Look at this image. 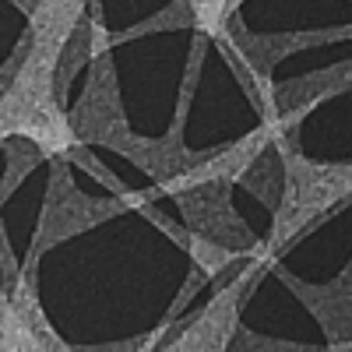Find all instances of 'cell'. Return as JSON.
Segmentation results:
<instances>
[{
	"mask_svg": "<svg viewBox=\"0 0 352 352\" xmlns=\"http://www.w3.org/2000/svg\"><path fill=\"white\" fill-rule=\"evenodd\" d=\"M289 187H285V201L275 219V232H272V250H282V243L314 219L338 197H345L352 190V166H314L303 159H289Z\"/></svg>",
	"mask_w": 352,
	"mask_h": 352,
	"instance_id": "obj_1",
	"label": "cell"
},
{
	"mask_svg": "<svg viewBox=\"0 0 352 352\" xmlns=\"http://www.w3.org/2000/svg\"><path fill=\"white\" fill-rule=\"evenodd\" d=\"M60 338L50 335V324L43 320L36 296L25 282L0 307V349H56Z\"/></svg>",
	"mask_w": 352,
	"mask_h": 352,
	"instance_id": "obj_2",
	"label": "cell"
},
{
	"mask_svg": "<svg viewBox=\"0 0 352 352\" xmlns=\"http://www.w3.org/2000/svg\"><path fill=\"white\" fill-rule=\"evenodd\" d=\"M247 292V282L226 289L222 296L204 310V317L187 331V338H180V349H222L232 324H236V310H240V296Z\"/></svg>",
	"mask_w": 352,
	"mask_h": 352,
	"instance_id": "obj_3",
	"label": "cell"
},
{
	"mask_svg": "<svg viewBox=\"0 0 352 352\" xmlns=\"http://www.w3.org/2000/svg\"><path fill=\"white\" fill-rule=\"evenodd\" d=\"M194 8V18L208 28V32H222V21L232 8V0H190Z\"/></svg>",
	"mask_w": 352,
	"mask_h": 352,
	"instance_id": "obj_4",
	"label": "cell"
}]
</instances>
